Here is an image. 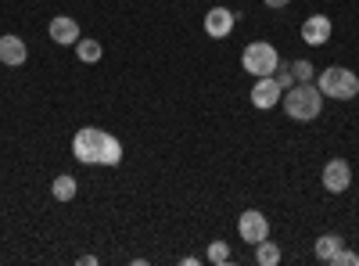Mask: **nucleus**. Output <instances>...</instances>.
<instances>
[{
    "label": "nucleus",
    "instance_id": "f257e3e1",
    "mask_svg": "<svg viewBox=\"0 0 359 266\" xmlns=\"http://www.w3.org/2000/svg\"><path fill=\"white\" fill-rule=\"evenodd\" d=\"M72 155L83 166H123V140L97 126H79L72 137Z\"/></svg>",
    "mask_w": 359,
    "mask_h": 266
},
{
    "label": "nucleus",
    "instance_id": "f03ea898",
    "mask_svg": "<svg viewBox=\"0 0 359 266\" xmlns=\"http://www.w3.org/2000/svg\"><path fill=\"white\" fill-rule=\"evenodd\" d=\"M280 108L294 123H313L320 115V108H323V91L316 83H294L280 94Z\"/></svg>",
    "mask_w": 359,
    "mask_h": 266
},
{
    "label": "nucleus",
    "instance_id": "7ed1b4c3",
    "mask_svg": "<svg viewBox=\"0 0 359 266\" xmlns=\"http://www.w3.org/2000/svg\"><path fill=\"white\" fill-rule=\"evenodd\" d=\"M316 86L323 91V98H334V101H352L359 98V76L345 65H327L316 76Z\"/></svg>",
    "mask_w": 359,
    "mask_h": 266
},
{
    "label": "nucleus",
    "instance_id": "20e7f679",
    "mask_svg": "<svg viewBox=\"0 0 359 266\" xmlns=\"http://www.w3.org/2000/svg\"><path fill=\"white\" fill-rule=\"evenodd\" d=\"M277 65H280V54H277V47H273V44H266V40L248 44V47H245V54H241V69H245V72H252L255 79L273 76V72H277Z\"/></svg>",
    "mask_w": 359,
    "mask_h": 266
},
{
    "label": "nucleus",
    "instance_id": "39448f33",
    "mask_svg": "<svg viewBox=\"0 0 359 266\" xmlns=\"http://www.w3.org/2000/svg\"><path fill=\"white\" fill-rule=\"evenodd\" d=\"M237 234H241V241H248V245L266 241V238H269V220H266V213L245 209L241 220H237Z\"/></svg>",
    "mask_w": 359,
    "mask_h": 266
},
{
    "label": "nucleus",
    "instance_id": "423d86ee",
    "mask_svg": "<svg viewBox=\"0 0 359 266\" xmlns=\"http://www.w3.org/2000/svg\"><path fill=\"white\" fill-rule=\"evenodd\" d=\"M352 187V166L345 159H331L323 166V191H331V194H341Z\"/></svg>",
    "mask_w": 359,
    "mask_h": 266
},
{
    "label": "nucleus",
    "instance_id": "0eeeda50",
    "mask_svg": "<svg viewBox=\"0 0 359 266\" xmlns=\"http://www.w3.org/2000/svg\"><path fill=\"white\" fill-rule=\"evenodd\" d=\"M280 94H284V86H280L273 76H262V79H255V86H252V105H255L259 112H269V108L280 105Z\"/></svg>",
    "mask_w": 359,
    "mask_h": 266
},
{
    "label": "nucleus",
    "instance_id": "6e6552de",
    "mask_svg": "<svg viewBox=\"0 0 359 266\" xmlns=\"http://www.w3.org/2000/svg\"><path fill=\"white\" fill-rule=\"evenodd\" d=\"M233 25H237V15L230 8H212L205 15V33L212 36V40H226L233 33Z\"/></svg>",
    "mask_w": 359,
    "mask_h": 266
},
{
    "label": "nucleus",
    "instance_id": "1a4fd4ad",
    "mask_svg": "<svg viewBox=\"0 0 359 266\" xmlns=\"http://www.w3.org/2000/svg\"><path fill=\"white\" fill-rule=\"evenodd\" d=\"M47 33H50V40L54 44H62V47H76L79 44V22L76 18H69V15H57V18H50V25H47Z\"/></svg>",
    "mask_w": 359,
    "mask_h": 266
},
{
    "label": "nucleus",
    "instance_id": "9d476101",
    "mask_svg": "<svg viewBox=\"0 0 359 266\" xmlns=\"http://www.w3.org/2000/svg\"><path fill=\"white\" fill-rule=\"evenodd\" d=\"M331 33H334V25H331V18H327V15H309L302 22V40L309 47H323L327 40H331Z\"/></svg>",
    "mask_w": 359,
    "mask_h": 266
},
{
    "label": "nucleus",
    "instance_id": "9b49d317",
    "mask_svg": "<svg viewBox=\"0 0 359 266\" xmlns=\"http://www.w3.org/2000/svg\"><path fill=\"white\" fill-rule=\"evenodd\" d=\"M25 58H29V47H25V40L22 36H0V62H4L8 69H18V65H25Z\"/></svg>",
    "mask_w": 359,
    "mask_h": 266
},
{
    "label": "nucleus",
    "instance_id": "f8f14e48",
    "mask_svg": "<svg viewBox=\"0 0 359 266\" xmlns=\"http://www.w3.org/2000/svg\"><path fill=\"white\" fill-rule=\"evenodd\" d=\"M76 54H79V62H83V65H97L101 58H104V47H101L97 40H83V36H79Z\"/></svg>",
    "mask_w": 359,
    "mask_h": 266
},
{
    "label": "nucleus",
    "instance_id": "ddd939ff",
    "mask_svg": "<svg viewBox=\"0 0 359 266\" xmlns=\"http://www.w3.org/2000/svg\"><path fill=\"white\" fill-rule=\"evenodd\" d=\"M76 176H69V173H62V176H54V184H50V194L57 198V201H72L76 198Z\"/></svg>",
    "mask_w": 359,
    "mask_h": 266
},
{
    "label": "nucleus",
    "instance_id": "4468645a",
    "mask_svg": "<svg viewBox=\"0 0 359 266\" xmlns=\"http://www.w3.org/2000/svg\"><path fill=\"white\" fill-rule=\"evenodd\" d=\"M341 248V238H338V234H320V238H316V259L320 262H331V255Z\"/></svg>",
    "mask_w": 359,
    "mask_h": 266
},
{
    "label": "nucleus",
    "instance_id": "2eb2a0df",
    "mask_svg": "<svg viewBox=\"0 0 359 266\" xmlns=\"http://www.w3.org/2000/svg\"><path fill=\"white\" fill-rule=\"evenodd\" d=\"M255 262H259V266H277V262H280V248L269 241V238L259 241V245H255Z\"/></svg>",
    "mask_w": 359,
    "mask_h": 266
},
{
    "label": "nucleus",
    "instance_id": "dca6fc26",
    "mask_svg": "<svg viewBox=\"0 0 359 266\" xmlns=\"http://www.w3.org/2000/svg\"><path fill=\"white\" fill-rule=\"evenodd\" d=\"M291 72H294V83H316V65L306 62V58L291 62Z\"/></svg>",
    "mask_w": 359,
    "mask_h": 266
},
{
    "label": "nucleus",
    "instance_id": "f3484780",
    "mask_svg": "<svg viewBox=\"0 0 359 266\" xmlns=\"http://www.w3.org/2000/svg\"><path fill=\"white\" fill-rule=\"evenodd\" d=\"M208 262L226 266V262H230V245H226V241H208Z\"/></svg>",
    "mask_w": 359,
    "mask_h": 266
},
{
    "label": "nucleus",
    "instance_id": "a211bd4d",
    "mask_svg": "<svg viewBox=\"0 0 359 266\" xmlns=\"http://www.w3.org/2000/svg\"><path fill=\"white\" fill-rule=\"evenodd\" d=\"M331 262H338V266H359V255L348 252V248H338V252L331 255Z\"/></svg>",
    "mask_w": 359,
    "mask_h": 266
},
{
    "label": "nucleus",
    "instance_id": "6ab92c4d",
    "mask_svg": "<svg viewBox=\"0 0 359 266\" xmlns=\"http://www.w3.org/2000/svg\"><path fill=\"white\" fill-rule=\"evenodd\" d=\"M273 79H277V83L284 86V91H287V86H294V72H291V65H277Z\"/></svg>",
    "mask_w": 359,
    "mask_h": 266
},
{
    "label": "nucleus",
    "instance_id": "aec40b11",
    "mask_svg": "<svg viewBox=\"0 0 359 266\" xmlns=\"http://www.w3.org/2000/svg\"><path fill=\"white\" fill-rule=\"evenodd\" d=\"M262 4H266V8H273V11H277V8H287V4H291V0H262Z\"/></svg>",
    "mask_w": 359,
    "mask_h": 266
}]
</instances>
